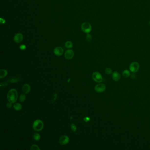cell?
I'll list each match as a JSON object with an SVG mask.
<instances>
[{
	"label": "cell",
	"instance_id": "20",
	"mask_svg": "<svg viewBox=\"0 0 150 150\" xmlns=\"http://www.w3.org/2000/svg\"><path fill=\"white\" fill-rule=\"evenodd\" d=\"M86 40L88 42H90L92 40V37L91 35L89 33H87V35L86 36Z\"/></svg>",
	"mask_w": 150,
	"mask_h": 150
},
{
	"label": "cell",
	"instance_id": "19",
	"mask_svg": "<svg viewBox=\"0 0 150 150\" xmlns=\"http://www.w3.org/2000/svg\"><path fill=\"white\" fill-rule=\"evenodd\" d=\"M31 150H40V148H39V147L38 145H37L36 144H33V145L31 146Z\"/></svg>",
	"mask_w": 150,
	"mask_h": 150
},
{
	"label": "cell",
	"instance_id": "15",
	"mask_svg": "<svg viewBox=\"0 0 150 150\" xmlns=\"http://www.w3.org/2000/svg\"><path fill=\"white\" fill-rule=\"evenodd\" d=\"M13 108L15 110H20L22 109V106L19 103H16L14 104Z\"/></svg>",
	"mask_w": 150,
	"mask_h": 150
},
{
	"label": "cell",
	"instance_id": "13",
	"mask_svg": "<svg viewBox=\"0 0 150 150\" xmlns=\"http://www.w3.org/2000/svg\"><path fill=\"white\" fill-rule=\"evenodd\" d=\"M8 74V71L5 69H1L0 70V78H2L6 76Z\"/></svg>",
	"mask_w": 150,
	"mask_h": 150
},
{
	"label": "cell",
	"instance_id": "14",
	"mask_svg": "<svg viewBox=\"0 0 150 150\" xmlns=\"http://www.w3.org/2000/svg\"><path fill=\"white\" fill-rule=\"evenodd\" d=\"M122 75L124 77L127 78V77H129L130 76V72L128 70H125L123 71L122 73Z\"/></svg>",
	"mask_w": 150,
	"mask_h": 150
},
{
	"label": "cell",
	"instance_id": "23",
	"mask_svg": "<svg viewBox=\"0 0 150 150\" xmlns=\"http://www.w3.org/2000/svg\"><path fill=\"white\" fill-rule=\"evenodd\" d=\"M11 102H8V103H7V104H6V107H7V108H10L11 107V106H12V105H11Z\"/></svg>",
	"mask_w": 150,
	"mask_h": 150
},
{
	"label": "cell",
	"instance_id": "4",
	"mask_svg": "<svg viewBox=\"0 0 150 150\" xmlns=\"http://www.w3.org/2000/svg\"><path fill=\"white\" fill-rule=\"evenodd\" d=\"M129 68L131 72L133 73H136L139 71V64L138 62H132L130 64Z\"/></svg>",
	"mask_w": 150,
	"mask_h": 150
},
{
	"label": "cell",
	"instance_id": "9",
	"mask_svg": "<svg viewBox=\"0 0 150 150\" xmlns=\"http://www.w3.org/2000/svg\"><path fill=\"white\" fill-rule=\"evenodd\" d=\"M75 55V53L72 49H68L66 50L65 53V57L67 60H71L73 58Z\"/></svg>",
	"mask_w": 150,
	"mask_h": 150
},
{
	"label": "cell",
	"instance_id": "3",
	"mask_svg": "<svg viewBox=\"0 0 150 150\" xmlns=\"http://www.w3.org/2000/svg\"><path fill=\"white\" fill-rule=\"evenodd\" d=\"M81 29L83 32L86 33H88L90 32L92 27L91 25L88 22H83L81 25Z\"/></svg>",
	"mask_w": 150,
	"mask_h": 150
},
{
	"label": "cell",
	"instance_id": "10",
	"mask_svg": "<svg viewBox=\"0 0 150 150\" xmlns=\"http://www.w3.org/2000/svg\"><path fill=\"white\" fill-rule=\"evenodd\" d=\"M64 49L61 47H56L53 50L54 53L57 56L62 55L64 53Z\"/></svg>",
	"mask_w": 150,
	"mask_h": 150
},
{
	"label": "cell",
	"instance_id": "24",
	"mask_svg": "<svg viewBox=\"0 0 150 150\" xmlns=\"http://www.w3.org/2000/svg\"><path fill=\"white\" fill-rule=\"evenodd\" d=\"M20 48L21 50H25V49H26V46L24 44H22V45H20Z\"/></svg>",
	"mask_w": 150,
	"mask_h": 150
},
{
	"label": "cell",
	"instance_id": "25",
	"mask_svg": "<svg viewBox=\"0 0 150 150\" xmlns=\"http://www.w3.org/2000/svg\"><path fill=\"white\" fill-rule=\"evenodd\" d=\"M90 118L89 117H86L85 118H84V120L86 122H88L90 120Z\"/></svg>",
	"mask_w": 150,
	"mask_h": 150
},
{
	"label": "cell",
	"instance_id": "26",
	"mask_svg": "<svg viewBox=\"0 0 150 150\" xmlns=\"http://www.w3.org/2000/svg\"><path fill=\"white\" fill-rule=\"evenodd\" d=\"M149 24H150V22H149Z\"/></svg>",
	"mask_w": 150,
	"mask_h": 150
},
{
	"label": "cell",
	"instance_id": "1",
	"mask_svg": "<svg viewBox=\"0 0 150 150\" xmlns=\"http://www.w3.org/2000/svg\"><path fill=\"white\" fill-rule=\"evenodd\" d=\"M18 93L15 89H11L9 91L7 94V99L11 103H15L18 98Z\"/></svg>",
	"mask_w": 150,
	"mask_h": 150
},
{
	"label": "cell",
	"instance_id": "12",
	"mask_svg": "<svg viewBox=\"0 0 150 150\" xmlns=\"http://www.w3.org/2000/svg\"><path fill=\"white\" fill-rule=\"evenodd\" d=\"M22 90L24 94H27L31 91V87L28 84H24L22 86Z\"/></svg>",
	"mask_w": 150,
	"mask_h": 150
},
{
	"label": "cell",
	"instance_id": "11",
	"mask_svg": "<svg viewBox=\"0 0 150 150\" xmlns=\"http://www.w3.org/2000/svg\"><path fill=\"white\" fill-rule=\"evenodd\" d=\"M112 78L115 81L117 82L119 81L121 79V75L118 72L115 71L112 74Z\"/></svg>",
	"mask_w": 150,
	"mask_h": 150
},
{
	"label": "cell",
	"instance_id": "2",
	"mask_svg": "<svg viewBox=\"0 0 150 150\" xmlns=\"http://www.w3.org/2000/svg\"><path fill=\"white\" fill-rule=\"evenodd\" d=\"M44 127V123L41 120H36L33 122V129L36 131H40Z\"/></svg>",
	"mask_w": 150,
	"mask_h": 150
},
{
	"label": "cell",
	"instance_id": "5",
	"mask_svg": "<svg viewBox=\"0 0 150 150\" xmlns=\"http://www.w3.org/2000/svg\"><path fill=\"white\" fill-rule=\"evenodd\" d=\"M92 78L95 82L100 83L103 81V77L98 72H95L93 73Z\"/></svg>",
	"mask_w": 150,
	"mask_h": 150
},
{
	"label": "cell",
	"instance_id": "6",
	"mask_svg": "<svg viewBox=\"0 0 150 150\" xmlns=\"http://www.w3.org/2000/svg\"><path fill=\"white\" fill-rule=\"evenodd\" d=\"M95 90L98 93L104 92L106 89V86L104 84H98L95 86Z\"/></svg>",
	"mask_w": 150,
	"mask_h": 150
},
{
	"label": "cell",
	"instance_id": "17",
	"mask_svg": "<svg viewBox=\"0 0 150 150\" xmlns=\"http://www.w3.org/2000/svg\"><path fill=\"white\" fill-rule=\"evenodd\" d=\"M33 137L34 140H35L36 141H38V140H40L41 137H40V134L39 133H38L37 132H35L33 134Z\"/></svg>",
	"mask_w": 150,
	"mask_h": 150
},
{
	"label": "cell",
	"instance_id": "7",
	"mask_svg": "<svg viewBox=\"0 0 150 150\" xmlns=\"http://www.w3.org/2000/svg\"><path fill=\"white\" fill-rule=\"evenodd\" d=\"M23 39V36L20 33L16 34L14 37V41L16 43H20L22 42Z\"/></svg>",
	"mask_w": 150,
	"mask_h": 150
},
{
	"label": "cell",
	"instance_id": "21",
	"mask_svg": "<svg viewBox=\"0 0 150 150\" xmlns=\"http://www.w3.org/2000/svg\"><path fill=\"white\" fill-rule=\"evenodd\" d=\"M71 130L73 131V132H75L77 130V127L75 126V124L74 123H72L71 125Z\"/></svg>",
	"mask_w": 150,
	"mask_h": 150
},
{
	"label": "cell",
	"instance_id": "18",
	"mask_svg": "<svg viewBox=\"0 0 150 150\" xmlns=\"http://www.w3.org/2000/svg\"><path fill=\"white\" fill-rule=\"evenodd\" d=\"M26 98V95L24 94H22L20 95V100L21 102H24Z\"/></svg>",
	"mask_w": 150,
	"mask_h": 150
},
{
	"label": "cell",
	"instance_id": "16",
	"mask_svg": "<svg viewBox=\"0 0 150 150\" xmlns=\"http://www.w3.org/2000/svg\"><path fill=\"white\" fill-rule=\"evenodd\" d=\"M65 46L66 48L71 49L73 47V43L71 41H67L65 43Z\"/></svg>",
	"mask_w": 150,
	"mask_h": 150
},
{
	"label": "cell",
	"instance_id": "22",
	"mask_svg": "<svg viewBox=\"0 0 150 150\" xmlns=\"http://www.w3.org/2000/svg\"><path fill=\"white\" fill-rule=\"evenodd\" d=\"M105 71L106 74H107V75H110L112 73V71L111 69L110 68H106Z\"/></svg>",
	"mask_w": 150,
	"mask_h": 150
},
{
	"label": "cell",
	"instance_id": "8",
	"mask_svg": "<svg viewBox=\"0 0 150 150\" xmlns=\"http://www.w3.org/2000/svg\"><path fill=\"white\" fill-rule=\"evenodd\" d=\"M59 141L60 144L65 145L68 143L69 142V138L67 136L64 135L60 137Z\"/></svg>",
	"mask_w": 150,
	"mask_h": 150
}]
</instances>
